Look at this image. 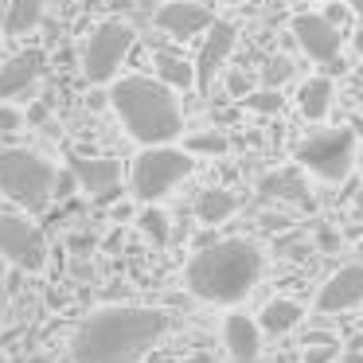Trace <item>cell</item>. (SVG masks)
Masks as SVG:
<instances>
[{
  "label": "cell",
  "mask_w": 363,
  "mask_h": 363,
  "mask_svg": "<svg viewBox=\"0 0 363 363\" xmlns=\"http://www.w3.org/2000/svg\"><path fill=\"white\" fill-rule=\"evenodd\" d=\"M347 4H352V12H359V16H363V0H347Z\"/></svg>",
  "instance_id": "cell-30"
},
{
  "label": "cell",
  "mask_w": 363,
  "mask_h": 363,
  "mask_svg": "<svg viewBox=\"0 0 363 363\" xmlns=\"http://www.w3.org/2000/svg\"><path fill=\"white\" fill-rule=\"evenodd\" d=\"M71 176L90 199H113L121 191V164L113 157H74Z\"/></svg>",
  "instance_id": "cell-11"
},
{
  "label": "cell",
  "mask_w": 363,
  "mask_h": 363,
  "mask_svg": "<svg viewBox=\"0 0 363 363\" xmlns=\"http://www.w3.org/2000/svg\"><path fill=\"white\" fill-rule=\"evenodd\" d=\"M355 215H359V219H363V191H359V196H355Z\"/></svg>",
  "instance_id": "cell-29"
},
{
  "label": "cell",
  "mask_w": 363,
  "mask_h": 363,
  "mask_svg": "<svg viewBox=\"0 0 363 363\" xmlns=\"http://www.w3.org/2000/svg\"><path fill=\"white\" fill-rule=\"evenodd\" d=\"M157 82H164L168 90H184V86H196V74H191V63L180 55H168V51H160L157 55Z\"/></svg>",
  "instance_id": "cell-21"
},
{
  "label": "cell",
  "mask_w": 363,
  "mask_h": 363,
  "mask_svg": "<svg viewBox=\"0 0 363 363\" xmlns=\"http://www.w3.org/2000/svg\"><path fill=\"white\" fill-rule=\"evenodd\" d=\"M235 35H238V28L230 24V20H215V24L203 32L199 55H196V63H191V74H196L199 90H207L215 82V74L223 71V63H227L230 51H235Z\"/></svg>",
  "instance_id": "cell-9"
},
{
  "label": "cell",
  "mask_w": 363,
  "mask_h": 363,
  "mask_svg": "<svg viewBox=\"0 0 363 363\" xmlns=\"http://www.w3.org/2000/svg\"><path fill=\"white\" fill-rule=\"evenodd\" d=\"M110 106L118 113V121L125 125V133L141 145H168L180 137L184 113L176 94L157 79H121L110 90Z\"/></svg>",
  "instance_id": "cell-3"
},
{
  "label": "cell",
  "mask_w": 363,
  "mask_h": 363,
  "mask_svg": "<svg viewBox=\"0 0 363 363\" xmlns=\"http://www.w3.org/2000/svg\"><path fill=\"white\" fill-rule=\"evenodd\" d=\"M242 102H246V110H254V113H281L285 98L277 94L274 86H266V90H254V94H246Z\"/></svg>",
  "instance_id": "cell-23"
},
{
  "label": "cell",
  "mask_w": 363,
  "mask_h": 363,
  "mask_svg": "<svg viewBox=\"0 0 363 363\" xmlns=\"http://www.w3.org/2000/svg\"><path fill=\"white\" fill-rule=\"evenodd\" d=\"M0 262H12L28 274L43 269V262H48L43 230L20 215H0Z\"/></svg>",
  "instance_id": "cell-8"
},
{
  "label": "cell",
  "mask_w": 363,
  "mask_h": 363,
  "mask_svg": "<svg viewBox=\"0 0 363 363\" xmlns=\"http://www.w3.org/2000/svg\"><path fill=\"white\" fill-rule=\"evenodd\" d=\"M262 196L285 199V203H301V207L313 203V199H308L305 180H301V172H293V168H285V172H269L266 180H262Z\"/></svg>",
  "instance_id": "cell-16"
},
{
  "label": "cell",
  "mask_w": 363,
  "mask_h": 363,
  "mask_svg": "<svg viewBox=\"0 0 363 363\" xmlns=\"http://www.w3.org/2000/svg\"><path fill=\"white\" fill-rule=\"evenodd\" d=\"M363 301V266H344L340 274H332L324 281V289L316 293V308L320 313H347Z\"/></svg>",
  "instance_id": "cell-13"
},
{
  "label": "cell",
  "mask_w": 363,
  "mask_h": 363,
  "mask_svg": "<svg viewBox=\"0 0 363 363\" xmlns=\"http://www.w3.org/2000/svg\"><path fill=\"white\" fill-rule=\"evenodd\" d=\"M235 363H258V355H254V359H235Z\"/></svg>",
  "instance_id": "cell-33"
},
{
  "label": "cell",
  "mask_w": 363,
  "mask_h": 363,
  "mask_svg": "<svg viewBox=\"0 0 363 363\" xmlns=\"http://www.w3.org/2000/svg\"><path fill=\"white\" fill-rule=\"evenodd\" d=\"M316 246H320V250H340V235L332 227H320L316 230Z\"/></svg>",
  "instance_id": "cell-28"
},
{
  "label": "cell",
  "mask_w": 363,
  "mask_h": 363,
  "mask_svg": "<svg viewBox=\"0 0 363 363\" xmlns=\"http://www.w3.org/2000/svg\"><path fill=\"white\" fill-rule=\"evenodd\" d=\"M191 152L172 149V145H149L141 157L133 160V172H129V188L137 199L145 203H157L164 199L176 184H184L191 176Z\"/></svg>",
  "instance_id": "cell-5"
},
{
  "label": "cell",
  "mask_w": 363,
  "mask_h": 363,
  "mask_svg": "<svg viewBox=\"0 0 363 363\" xmlns=\"http://www.w3.org/2000/svg\"><path fill=\"white\" fill-rule=\"evenodd\" d=\"M297 160L301 168H308L313 176H320L328 184L347 180V172L355 164V133L352 129H324V133L297 145Z\"/></svg>",
  "instance_id": "cell-6"
},
{
  "label": "cell",
  "mask_w": 363,
  "mask_h": 363,
  "mask_svg": "<svg viewBox=\"0 0 363 363\" xmlns=\"http://www.w3.org/2000/svg\"><path fill=\"white\" fill-rule=\"evenodd\" d=\"M137 227H141L145 235H149V242H152V246H164V242H168V235H172V230H168V215L160 211V207H149V211H145L141 219H137Z\"/></svg>",
  "instance_id": "cell-22"
},
{
  "label": "cell",
  "mask_w": 363,
  "mask_h": 363,
  "mask_svg": "<svg viewBox=\"0 0 363 363\" xmlns=\"http://www.w3.org/2000/svg\"><path fill=\"white\" fill-rule=\"evenodd\" d=\"M168 332L160 308H98L71 340V363H141Z\"/></svg>",
  "instance_id": "cell-1"
},
{
  "label": "cell",
  "mask_w": 363,
  "mask_h": 363,
  "mask_svg": "<svg viewBox=\"0 0 363 363\" xmlns=\"http://www.w3.org/2000/svg\"><path fill=\"white\" fill-rule=\"evenodd\" d=\"M293 74V67H289V59H269V67H266V82L274 86V82H285Z\"/></svg>",
  "instance_id": "cell-27"
},
{
  "label": "cell",
  "mask_w": 363,
  "mask_h": 363,
  "mask_svg": "<svg viewBox=\"0 0 363 363\" xmlns=\"http://www.w3.org/2000/svg\"><path fill=\"white\" fill-rule=\"evenodd\" d=\"M43 20V0H12L4 12V35H28Z\"/></svg>",
  "instance_id": "cell-20"
},
{
  "label": "cell",
  "mask_w": 363,
  "mask_h": 363,
  "mask_svg": "<svg viewBox=\"0 0 363 363\" xmlns=\"http://www.w3.org/2000/svg\"><path fill=\"white\" fill-rule=\"evenodd\" d=\"M0 363H9V359H4V355H0Z\"/></svg>",
  "instance_id": "cell-37"
},
{
  "label": "cell",
  "mask_w": 363,
  "mask_h": 363,
  "mask_svg": "<svg viewBox=\"0 0 363 363\" xmlns=\"http://www.w3.org/2000/svg\"><path fill=\"white\" fill-rule=\"evenodd\" d=\"M301 316H305V308H301L297 301L277 297V301H269V305L262 308V328L274 332V336H281V332H293V328H297Z\"/></svg>",
  "instance_id": "cell-18"
},
{
  "label": "cell",
  "mask_w": 363,
  "mask_h": 363,
  "mask_svg": "<svg viewBox=\"0 0 363 363\" xmlns=\"http://www.w3.org/2000/svg\"><path fill=\"white\" fill-rule=\"evenodd\" d=\"M223 340H227V352L235 355V359H254L262 347V328L250 320V316L235 313L223 320Z\"/></svg>",
  "instance_id": "cell-15"
},
{
  "label": "cell",
  "mask_w": 363,
  "mask_h": 363,
  "mask_svg": "<svg viewBox=\"0 0 363 363\" xmlns=\"http://www.w3.org/2000/svg\"><path fill=\"white\" fill-rule=\"evenodd\" d=\"M215 24V12L207 4H191V0H168L157 12V28L168 32L172 40H191V35H203Z\"/></svg>",
  "instance_id": "cell-12"
},
{
  "label": "cell",
  "mask_w": 363,
  "mask_h": 363,
  "mask_svg": "<svg viewBox=\"0 0 363 363\" xmlns=\"http://www.w3.org/2000/svg\"><path fill=\"white\" fill-rule=\"evenodd\" d=\"M20 125H24V113L12 102H0V133H16Z\"/></svg>",
  "instance_id": "cell-26"
},
{
  "label": "cell",
  "mask_w": 363,
  "mask_h": 363,
  "mask_svg": "<svg viewBox=\"0 0 363 363\" xmlns=\"http://www.w3.org/2000/svg\"><path fill=\"white\" fill-rule=\"evenodd\" d=\"M340 363H363V355H344Z\"/></svg>",
  "instance_id": "cell-31"
},
{
  "label": "cell",
  "mask_w": 363,
  "mask_h": 363,
  "mask_svg": "<svg viewBox=\"0 0 363 363\" xmlns=\"http://www.w3.org/2000/svg\"><path fill=\"white\" fill-rule=\"evenodd\" d=\"M289 4H313V0H289Z\"/></svg>",
  "instance_id": "cell-34"
},
{
  "label": "cell",
  "mask_w": 363,
  "mask_h": 363,
  "mask_svg": "<svg viewBox=\"0 0 363 363\" xmlns=\"http://www.w3.org/2000/svg\"><path fill=\"white\" fill-rule=\"evenodd\" d=\"M355 51H359V55H363V32L355 35Z\"/></svg>",
  "instance_id": "cell-32"
},
{
  "label": "cell",
  "mask_w": 363,
  "mask_h": 363,
  "mask_svg": "<svg viewBox=\"0 0 363 363\" xmlns=\"http://www.w3.org/2000/svg\"><path fill=\"white\" fill-rule=\"evenodd\" d=\"M0 274H4V262H0Z\"/></svg>",
  "instance_id": "cell-36"
},
{
  "label": "cell",
  "mask_w": 363,
  "mask_h": 363,
  "mask_svg": "<svg viewBox=\"0 0 363 363\" xmlns=\"http://www.w3.org/2000/svg\"><path fill=\"white\" fill-rule=\"evenodd\" d=\"M129 51H133V28L121 24V20H102L86 35V48H82V74H86V82H110L121 71Z\"/></svg>",
  "instance_id": "cell-7"
},
{
  "label": "cell",
  "mask_w": 363,
  "mask_h": 363,
  "mask_svg": "<svg viewBox=\"0 0 363 363\" xmlns=\"http://www.w3.org/2000/svg\"><path fill=\"white\" fill-rule=\"evenodd\" d=\"M59 168L28 149H0V196L28 211H43L55 196Z\"/></svg>",
  "instance_id": "cell-4"
},
{
  "label": "cell",
  "mask_w": 363,
  "mask_h": 363,
  "mask_svg": "<svg viewBox=\"0 0 363 363\" xmlns=\"http://www.w3.org/2000/svg\"><path fill=\"white\" fill-rule=\"evenodd\" d=\"M250 4H258V0H250Z\"/></svg>",
  "instance_id": "cell-39"
},
{
  "label": "cell",
  "mask_w": 363,
  "mask_h": 363,
  "mask_svg": "<svg viewBox=\"0 0 363 363\" xmlns=\"http://www.w3.org/2000/svg\"><path fill=\"white\" fill-rule=\"evenodd\" d=\"M184 152H199V157H223L227 152V137L223 133H196L188 137V149Z\"/></svg>",
  "instance_id": "cell-24"
},
{
  "label": "cell",
  "mask_w": 363,
  "mask_h": 363,
  "mask_svg": "<svg viewBox=\"0 0 363 363\" xmlns=\"http://www.w3.org/2000/svg\"><path fill=\"white\" fill-rule=\"evenodd\" d=\"M359 254H363V242H359Z\"/></svg>",
  "instance_id": "cell-38"
},
{
  "label": "cell",
  "mask_w": 363,
  "mask_h": 363,
  "mask_svg": "<svg viewBox=\"0 0 363 363\" xmlns=\"http://www.w3.org/2000/svg\"><path fill=\"white\" fill-rule=\"evenodd\" d=\"M235 207H238V199L230 196V191H223V188H207L203 196L196 199V215H199V223H207V227L227 223L230 215H235Z\"/></svg>",
  "instance_id": "cell-17"
},
{
  "label": "cell",
  "mask_w": 363,
  "mask_h": 363,
  "mask_svg": "<svg viewBox=\"0 0 363 363\" xmlns=\"http://www.w3.org/2000/svg\"><path fill=\"white\" fill-rule=\"evenodd\" d=\"M340 355L336 340H324V344H305V363H332Z\"/></svg>",
  "instance_id": "cell-25"
},
{
  "label": "cell",
  "mask_w": 363,
  "mask_h": 363,
  "mask_svg": "<svg viewBox=\"0 0 363 363\" xmlns=\"http://www.w3.org/2000/svg\"><path fill=\"white\" fill-rule=\"evenodd\" d=\"M43 51H20V55L4 59L0 63V102H12V98L28 94L32 82L43 74Z\"/></svg>",
  "instance_id": "cell-14"
},
{
  "label": "cell",
  "mask_w": 363,
  "mask_h": 363,
  "mask_svg": "<svg viewBox=\"0 0 363 363\" xmlns=\"http://www.w3.org/2000/svg\"><path fill=\"white\" fill-rule=\"evenodd\" d=\"M297 106H301V113H305L308 121H320L324 113H328V106H332V82H328V79H308V82H301Z\"/></svg>",
  "instance_id": "cell-19"
},
{
  "label": "cell",
  "mask_w": 363,
  "mask_h": 363,
  "mask_svg": "<svg viewBox=\"0 0 363 363\" xmlns=\"http://www.w3.org/2000/svg\"><path fill=\"white\" fill-rule=\"evenodd\" d=\"M4 308H9V305H4V297H0V316H4Z\"/></svg>",
  "instance_id": "cell-35"
},
{
  "label": "cell",
  "mask_w": 363,
  "mask_h": 363,
  "mask_svg": "<svg viewBox=\"0 0 363 363\" xmlns=\"http://www.w3.org/2000/svg\"><path fill=\"white\" fill-rule=\"evenodd\" d=\"M293 40L313 63H332L340 55V28L328 16H316V12L293 16Z\"/></svg>",
  "instance_id": "cell-10"
},
{
  "label": "cell",
  "mask_w": 363,
  "mask_h": 363,
  "mask_svg": "<svg viewBox=\"0 0 363 363\" xmlns=\"http://www.w3.org/2000/svg\"><path fill=\"white\" fill-rule=\"evenodd\" d=\"M258 277H262V254L246 238H227V242L203 246L188 262V289L199 301H215V305L242 301Z\"/></svg>",
  "instance_id": "cell-2"
}]
</instances>
